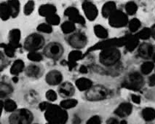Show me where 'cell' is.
<instances>
[{"label": "cell", "instance_id": "cell-1", "mask_svg": "<svg viewBox=\"0 0 155 124\" xmlns=\"http://www.w3.org/2000/svg\"><path fill=\"white\" fill-rule=\"evenodd\" d=\"M45 117L51 124H65L68 120V114L64 108L51 104L45 110Z\"/></svg>", "mask_w": 155, "mask_h": 124}, {"label": "cell", "instance_id": "cell-2", "mask_svg": "<svg viewBox=\"0 0 155 124\" xmlns=\"http://www.w3.org/2000/svg\"><path fill=\"white\" fill-rule=\"evenodd\" d=\"M121 53L116 48H106L100 53V62L105 66H112L120 59Z\"/></svg>", "mask_w": 155, "mask_h": 124}, {"label": "cell", "instance_id": "cell-3", "mask_svg": "<svg viewBox=\"0 0 155 124\" xmlns=\"http://www.w3.org/2000/svg\"><path fill=\"white\" fill-rule=\"evenodd\" d=\"M34 116L28 109H21L13 112L9 118L10 124H30Z\"/></svg>", "mask_w": 155, "mask_h": 124}, {"label": "cell", "instance_id": "cell-4", "mask_svg": "<svg viewBox=\"0 0 155 124\" xmlns=\"http://www.w3.org/2000/svg\"><path fill=\"white\" fill-rule=\"evenodd\" d=\"M110 95V91L104 86L95 85L92 87L86 93V99L91 102L104 100Z\"/></svg>", "mask_w": 155, "mask_h": 124}, {"label": "cell", "instance_id": "cell-5", "mask_svg": "<svg viewBox=\"0 0 155 124\" xmlns=\"http://www.w3.org/2000/svg\"><path fill=\"white\" fill-rule=\"evenodd\" d=\"M129 37L130 36H127V37H122V38L108 39V40L98 42V44L95 45L94 46L91 47V48L87 51V53H90V52L91 51H96V50H99V49L104 50V49H106V48H116V47L125 45L126 42H127V41L128 40Z\"/></svg>", "mask_w": 155, "mask_h": 124}, {"label": "cell", "instance_id": "cell-6", "mask_svg": "<svg viewBox=\"0 0 155 124\" xmlns=\"http://www.w3.org/2000/svg\"><path fill=\"white\" fill-rule=\"evenodd\" d=\"M143 78L139 73L133 72L127 77V78L122 83V86L132 91H139L143 85Z\"/></svg>", "mask_w": 155, "mask_h": 124}, {"label": "cell", "instance_id": "cell-7", "mask_svg": "<svg viewBox=\"0 0 155 124\" xmlns=\"http://www.w3.org/2000/svg\"><path fill=\"white\" fill-rule=\"evenodd\" d=\"M45 44V39L38 34H33L27 37L24 43V48L30 52H36Z\"/></svg>", "mask_w": 155, "mask_h": 124}, {"label": "cell", "instance_id": "cell-8", "mask_svg": "<svg viewBox=\"0 0 155 124\" xmlns=\"http://www.w3.org/2000/svg\"><path fill=\"white\" fill-rule=\"evenodd\" d=\"M110 26L115 28H121L125 26L128 23V18L126 14L120 10H116L109 18Z\"/></svg>", "mask_w": 155, "mask_h": 124}, {"label": "cell", "instance_id": "cell-9", "mask_svg": "<svg viewBox=\"0 0 155 124\" xmlns=\"http://www.w3.org/2000/svg\"><path fill=\"white\" fill-rule=\"evenodd\" d=\"M44 52L48 58L58 59L64 53V48L59 43L52 42L46 47Z\"/></svg>", "mask_w": 155, "mask_h": 124}, {"label": "cell", "instance_id": "cell-10", "mask_svg": "<svg viewBox=\"0 0 155 124\" xmlns=\"http://www.w3.org/2000/svg\"><path fill=\"white\" fill-rule=\"evenodd\" d=\"M64 14L65 15L68 17L70 21H71L72 23H77L82 25L85 24V20L80 15V12L77 8H73V7L68 8L65 10Z\"/></svg>", "mask_w": 155, "mask_h": 124}, {"label": "cell", "instance_id": "cell-11", "mask_svg": "<svg viewBox=\"0 0 155 124\" xmlns=\"http://www.w3.org/2000/svg\"><path fill=\"white\" fill-rule=\"evenodd\" d=\"M87 39L86 36L82 33H76L68 39V42L72 47L75 48H82L86 45Z\"/></svg>", "mask_w": 155, "mask_h": 124}, {"label": "cell", "instance_id": "cell-12", "mask_svg": "<svg viewBox=\"0 0 155 124\" xmlns=\"http://www.w3.org/2000/svg\"><path fill=\"white\" fill-rule=\"evenodd\" d=\"M82 9L87 18L90 21H94L98 16V9L91 2H84L82 3Z\"/></svg>", "mask_w": 155, "mask_h": 124}, {"label": "cell", "instance_id": "cell-13", "mask_svg": "<svg viewBox=\"0 0 155 124\" xmlns=\"http://www.w3.org/2000/svg\"><path fill=\"white\" fill-rule=\"evenodd\" d=\"M46 82L50 85H56L60 84L63 80L62 74L57 70L50 71L46 75Z\"/></svg>", "mask_w": 155, "mask_h": 124}, {"label": "cell", "instance_id": "cell-14", "mask_svg": "<svg viewBox=\"0 0 155 124\" xmlns=\"http://www.w3.org/2000/svg\"><path fill=\"white\" fill-rule=\"evenodd\" d=\"M133 111V106L130 103H122L120 105L116 110L114 111L115 115L120 117V118H125L130 116Z\"/></svg>", "mask_w": 155, "mask_h": 124}, {"label": "cell", "instance_id": "cell-15", "mask_svg": "<svg viewBox=\"0 0 155 124\" xmlns=\"http://www.w3.org/2000/svg\"><path fill=\"white\" fill-rule=\"evenodd\" d=\"M20 39H21V31L19 29H12L9 34V44L14 48H18L20 45Z\"/></svg>", "mask_w": 155, "mask_h": 124}, {"label": "cell", "instance_id": "cell-16", "mask_svg": "<svg viewBox=\"0 0 155 124\" xmlns=\"http://www.w3.org/2000/svg\"><path fill=\"white\" fill-rule=\"evenodd\" d=\"M75 89L71 82H65L59 88V93L62 96L70 97L74 94Z\"/></svg>", "mask_w": 155, "mask_h": 124}, {"label": "cell", "instance_id": "cell-17", "mask_svg": "<svg viewBox=\"0 0 155 124\" xmlns=\"http://www.w3.org/2000/svg\"><path fill=\"white\" fill-rule=\"evenodd\" d=\"M138 53L140 57L143 59H149L154 54V51H153L152 45L149 44L144 43L138 48Z\"/></svg>", "mask_w": 155, "mask_h": 124}, {"label": "cell", "instance_id": "cell-18", "mask_svg": "<svg viewBox=\"0 0 155 124\" xmlns=\"http://www.w3.org/2000/svg\"><path fill=\"white\" fill-rule=\"evenodd\" d=\"M82 58V53L79 51H73L69 53L68 56V64L69 66V69H72L77 66V62L80 60Z\"/></svg>", "mask_w": 155, "mask_h": 124}, {"label": "cell", "instance_id": "cell-19", "mask_svg": "<svg viewBox=\"0 0 155 124\" xmlns=\"http://www.w3.org/2000/svg\"><path fill=\"white\" fill-rule=\"evenodd\" d=\"M56 8L53 5H43L39 7V14L43 17H48V16L55 14Z\"/></svg>", "mask_w": 155, "mask_h": 124}, {"label": "cell", "instance_id": "cell-20", "mask_svg": "<svg viewBox=\"0 0 155 124\" xmlns=\"http://www.w3.org/2000/svg\"><path fill=\"white\" fill-rule=\"evenodd\" d=\"M116 11V4L114 2H108L103 6L102 15L104 18H109Z\"/></svg>", "mask_w": 155, "mask_h": 124}, {"label": "cell", "instance_id": "cell-21", "mask_svg": "<svg viewBox=\"0 0 155 124\" xmlns=\"http://www.w3.org/2000/svg\"><path fill=\"white\" fill-rule=\"evenodd\" d=\"M76 85L81 91H88L93 87V82L89 79L80 78L76 81Z\"/></svg>", "mask_w": 155, "mask_h": 124}, {"label": "cell", "instance_id": "cell-22", "mask_svg": "<svg viewBox=\"0 0 155 124\" xmlns=\"http://www.w3.org/2000/svg\"><path fill=\"white\" fill-rule=\"evenodd\" d=\"M8 5L10 9V15L12 18H15L18 15L20 10V2L18 1H8Z\"/></svg>", "mask_w": 155, "mask_h": 124}, {"label": "cell", "instance_id": "cell-23", "mask_svg": "<svg viewBox=\"0 0 155 124\" xmlns=\"http://www.w3.org/2000/svg\"><path fill=\"white\" fill-rule=\"evenodd\" d=\"M23 68H24V62L21 60H16L10 69V73L13 75H18L23 71Z\"/></svg>", "mask_w": 155, "mask_h": 124}, {"label": "cell", "instance_id": "cell-24", "mask_svg": "<svg viewBox=\"0 0 155 124\" xmlns=\"http://www.w3.org/2000/svg\"><path fill=\"white\" fill-rule=\"evenodd\" d=\"M138 39L136 36H130L128 40L125 44V48L127 51L131 52L134 51L138 45Z\"/></svg>", "mask_w": 155, "mask_h": 124}, {"label": "cell", "instance_id": "cell-25", "mask_svg": "<svg viewBox=\"0 0 155 124\" xmlns=\"http://www.w3.org/2000/svg\"><path fill=\"white\" fill-rule=\"evenodd\" d=\"M142 116L146 121H152L155 119V109L147 107L142 110Z\"/></svg>", "mask_w": 155, "mask_h": 124}, {"label": "cell", "instance_id": "cell-26", "mask_svg": "<svg viewBox=\"0 0 155 124\" xmlns=\"http://www.w3.org/2000/svg\"><path fill=\"white\" fill-rule=\"evenodd\" d=\"M0 16L3 21H7L11 16L10 9H9L8 4H6V3H2L0 5Z\"/></svg>", "mask_w": 155, "mask_h": 124}, {"label": "cell", "instance_id": "cell-27", "mask_svg": "<svg viewBox=\"0 0 155 124\" xmlns=\"http://www.w3.org/2000/svg\"><path fill=\"white\" fill-rule=\"evenodd\" d=\"M12 87L8 84L5 83V82H1L0 85V96L1 98L8 96L9 94L12 93Z\"/></svg>", "mask_w": 155, "mask_h": 124}, {"label": "cell", "instance_id": "cell-28", "mask_svg": "<svg viewBox=\"0 0 155 124\" xmlns=\"http://www.w3.org/2000/svg\"><path fill=\"white\" fill-rule=\"evenodd\" d=\"M94 32L95 35L101 39H105L108 37L109 34H108L107 30L105 28L103 27L101 25H96L94 27Z\"/></svg>", "mask_w": 155, "mask_h": 124}, {"label": "cell", "instance_id": "cell-29", "mask_svg": "<svg viewBox=\"0 0 155 124\" xmlns=\"http://www.w3.org/2000/svg\"><path fill=\"white\" fill-rule=\"evenodd\" d=\"M40 73V69L36 65L28 66L26 69V74L28 77L37 78Z\"/></svg>", "mask_w": 155, "mask_h": 124}, {"label": "cell", "instance_id": "cell-30", "mask_svg": "<svg viewBox=\"0 0 155 124\" xmlns=\"http://www.w3.org/2000/svg\"><path fill=\"white\" fill-rule=\"evenodd\" d=\"M2 104L3 107L5 108V111H7V112H14L16 109V108H17V105H16L15 102L12 99L5 100V103H3V102H2Z\"/></svg>", "mask_w": 155, "mask_h": 124}, {"label": "cell", "instance_id": "cell-31", "mask_svg": "<svg viewBox=\"0 0 155 124\" xmlns=\"http://www.w3.org/2000/svg\"><path fill=\"white\" fill-rule=\"evenodd\" d=\"M61 29L64 34H70L76 29V26L71 21H66L61 25Z\"/></svg>", "mask_w": 155, "mask_h": 124}, {"label": "cell", "instance_id": "cell-32", "mask_svg": "<svg viewBox=\"0 0 155 124\" xmlns=\"http://www.w3.org/2000/svg\"><path fill=\"white\" fill-rule=\"evenodd\" d=\"M77 104H78V102H77V99H66L61 102L60 104V106L62 107V108H64V109H66L74 108V107L77 105Z\"/></svg>", "mask_w": 155, "mask_h": 124}, {"label": "cell", "instance_id": "cell-33", "mask_svg": "<svg viewBox=\"0 0 155 124\" xmlns=\"http://www.w3.org/2000/svg\"><path fill=\"white\" fill-rule=\"evenodd\" d=\"M154 63L151 62H146L141 65L140 70H141V72L144 74V75H149V74L151 73V71L154 69Z\"/></svg>", "mask_w": 155, "mask_h": 124}, {"label": "cell", "instance_id": "cell-34", "mask_svg": "<svg viewBox=\"0 0 155 124\" xmlns=\"http://www.w3.org/2000/svg\"><path fill=\"white\" fill-rule=\"evenodd\" d=\"M138 39H148L150 38V37L151 36V31L150 28H144L141 31H140L137 34V35H136Z\"/></svg>", "mask_w": 155, "mask_h": 124}, {"label": "cell", "instance_id": "cell-35", "mask_svg": "<svg viewBox=\"0 0 155 124\" xmlns=\"http://www.w3.org/2000/svg\"><path fill=\"white\" fill-rule=\"evenodd\" d=\"M137 10H138V6L133 2H130L127 3V5H125L126 12L130 15H134L137 12Z\"/></svg>", "mask_w": 155, "mask_h": 124}, {"label": "cell", "instance_id": "cell-36", "mask_svg": "<svg viewBox=\"0 0 155 124\" xmlns=\"http://www.w3.org/2000/svg\"><path fill=\"white\" fill-rule=\"evenodd\" d=\"M60 17L58 15H56V14H53V15H51L48 17L46 18V21L48 24L53 25V26H56V25H58L60 23Z\"/></svg>", "mask_w": 155, "mask_h": 124}, {"label": "cell", "instance_id": "cell-37", "mask_svg": "<svg viewBox=\"0 0 155 124\" xmlns=\"http://www.w3.org/2000/svg\"><path fill=\"white\" fill-rule=\"evenodd\" d=\"M140 27V22L138 19L133 18L130 21L129 23V28L130 32H136L138 31V28Z\"/></svg>", "mask_w": 155, "mask_h": 124}, {"label": "cell", "instance_id": "cell-38", "mask_svg": "<svg viewBox=\"0 0 155 124\" xmlns=\"http://www.w3.org/2000/svg\"><path fill=\"white\" fill-rule=\"evenodd\" d=\"M1 47L4 48L5 49V53L6 54L7 56L10 57V58H12V57L14 56L15 53V48H12V46H10V45H4L2 44Z\"/></svg>", "mask_w": 155, "mask_h": 124}, {"label": "cell", "instance_id": "cell-39", "mask_svg": "<svg viewBox=\"0 0 155 124\" xmlns=\"http://www.w3.org/2000/svg\"><path fill=\"white\" fill-rule=\"evenodd\" d=\"M37 30L39 32L46 34H50L53 32L52 26L48 24V23H42V24H39L37 27Z\"/></svg>", "mask_w": 155, "mask_h": 124}, {"label": "cell", "instance_id": "cell-40", "mask_svg": "<svg viewBox=\"0 0 155 124\" xmlns=\"http://www.w3.org/2000/svg\"><path fill=\"white\" fill-rule=\"evenodd\" d=\"M28 59L32 62H40L42 60V55L37 52H30L27 55Z\"/></svg>", "mask_w": 155, "mask_h": 124}, {"label": "cell", "instance_id": "cell-41", "mask_svg": "<svg viewBox=\"0 0 155 124\" xmlns=\"http://www.w3.org/2000/svg\"><path fill=\"white\" fill-rule=\"evenodd\" d=\"M34 8V2L28 1L24 7V13L25 15H28L33 12Z\"/></svg>", "mask_w": 155, "mask_h": 124}, {"label": "cell", "instance_id": "cell-42", "mask_svg": "<svg viewBox=\"0 0 155 124\" xmlns=\"http://www.w3.org/2000/svg\"><path fill=\"white\" fill-rule=\"evenodd\" d=\"M46 98L50 102H54L57 99V93L53 90H49L46 93Z\"/></svg>", "mask_w": 155, "mask_h": 124}, {"label": "cell", "instance_id": "cell-43", "mask_svg": "<svg viewBox=\"0 0 155 124\" xmlns=\"http://www.w3.org/2000/svg\"><path fill=\"white\" fill-rule=\"evenodd\" d=\"M86 124H101V120L99 116H95L90 118Z\"/></svg>", "mask_w": 155, "mask_h": 124}, {"label": "cell", "instance_id": "cell-44", "mask_svg": "<svg viewBox=\"0 0 155 124\" xmlns=\"http://www.w3.org/2000/svg\"><path fill=\"white\" fill-rule=\"evenodd\" d=\"M50 104L48 103V102H42L41 104H39V109H41V110L42 111H45L48 108V107H49Z\"/></svg>", "mask_w": 155, "mask_h": 124}, {"label": "cell", "instance_id": "cell-45", "mask_svg": "<svg viewBox=\"0 0 155 124\" xmlns=\"http://www.w3.org/2000/svg\"><path fill=\"white\" fill-rule=\"evenodd\" d=\"M131 99H132V101L136 104H140V97L138 95L133 94L131 96Z\"/></svg>", "mask_w": 155, "mask_h": 124}, {"label": "cell", "instance_id": "cell-46", "mask_svg": "<svg viewBox=\"0 0 155 124\" xmlns=\"http://www.w3.org/2000/svg\"><path fill=\"white\" fill-rule=\"evenodd\" d=\"M149 85L150 86L155 85V74L151 75L150 78H149Z\"/></svg>", "mask_w": 155, "mask_h": 124}, {"label": "cell", "instance_id": "cell-47", "mask_svg": "<svg viewBox=\"0 0 155 124\" xmlns=\"http://www.w3.org/2000/svg\"><path fill=\"white\" fill-rule=\"evenodd\" d=\"M119 123H120V122L118 121L117 119L114 118H110V119L107 121V124H119Z\"/></svg>", "mask_w": 155, "mask_h": 124}, {"label": "cell", "instance_id": "cell-48", "mask_svg": "<svg viewBox=\"0 0 155 124\" xmlns=\"http://www.w3.org/2000/svg\"><path fill=\"white\" fill-rule=\"evenodd\" d=\"M80 72L81 73L85 74V73H87L88 72V70H87V67H86L85 66L82 65V66H81V67L80 68Z\"/></svg>", "mask_w": 155, "mask_h": 124}, {"label": "cell", "instance_id": "cell-49", "mask_svg": "<svg viewBox=\"0 0 155 124\" xmlns=\"http://www.w3.org/2000/svg\"><path fill=\"white\" fill-rule=\"evenodd\" d=\"M80 122H81L80 118H78V117H75V118H74V120H73L74 124H80Z\"/></svg>", "mask_w": 155, "mask_h": 124}, {"label": "cell", "instance_id": "cell-50", "mask_svg": "<svg viewBox=\"0 0 155 124\" xmlns=\"http://www.w3.org/2000/svg\"><path fill=\"white\" fill-rule=\"evenodd\" d=\"M151 36H152L153 38L155 39V24L153 26V27L151 28Z\"/></svg>", "mask_w": 155, "mask_h": 124}, {"label": "cell", "instance_id": "cell-51", "mask_svg": "<svg viewBox=\"0 0 155 124\" xmlns=\"http://www.w3.org/2000/svg\"><path fill=\"white\" fill-rule=\"evenodd\" d=\"M12 81L14 82H18V78L17 77H14V78H12Z\"/></svg>", "mask_w": 155, "mask_h": 124}, {"label": "cell", "instance_id": "cell-52", "mask_svg": "<svg viewBox=\"0 0 155 124\" xmlns=\"http://www.w3.org/2000/svg\"><path fill=\"white\" fill-rule=\"evenodd\" d=\"M119 124H127V121L126 120H122V121H120Z\"/></svg>", "mask_w": 155, "mask_h": 124}, {"label": "cell", "instance_id": "cell-53", "mask_svg": "<svg viewBox=\"0 0 155 124\" xmlns=\"http://www.w3.org/2000/svg\"><path fill=\"white\" fill-rule=\"evenodd\" d=\"M152 59H153V60H154V62H155V53H154V54H153V55H152Z\"/></svg>", "mask_w": 155, "mask_h": 124}, {"label": "cell", "instance_id": "cell-54", "mask_svg": "<svg viewBox=\"0 0 155 124\" xmlns=\"http://www.w3.org/2000/svg\"><path fill=\"white\" fill-rule=\"evenodd\" d=\"M47 124H51V123H48Z\"/></svg>", "mask_w": 155, "mask_h": 124}]
</instances>
